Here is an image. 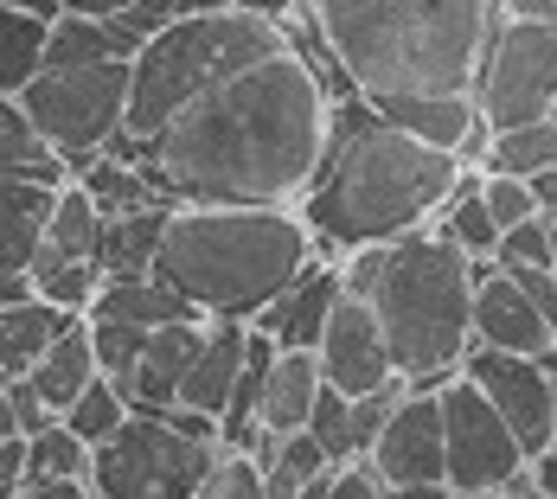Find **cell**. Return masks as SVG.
Wrapping results in <instances>:
<instances>
[{"label":"cell","instance_id":"4316f807","mask_svg":"<svg viewBox=\"0 0 557 499\" xmlns=\"http://www.w3.org/2000/svg\"><path fill=\"white\" fill-rule=\"evenodd\" d=\"M443 237H455L468 257H494L500 250V219L481 199V166H461L455 192L443 199Z\"/></svg>","mask_w":557,"mask_h":499},{"label":"cell","instance_id":"44dd1931","mask_svg":"<svg viewBox=\"0 0 557 499\" xmlns=\"http://www.w3.org/2000/svg\"><path fill=\"white\" fill-rule=\"evenodd\" d=\"M64 321H71V308H58L46 295L7 301L0 308V378H26L39 365V352L64 333Z\"/></svg>","mask_w":557,"mask_h":499},{"label":"cell","instance_id":"83f0119b","mask_svg":"<svg viewBox=\"0 0 557 499\" xmlns=\"http://www.w3.org/2000/svg\"><path fill=\"white\" fill-rule=\"evenodd\" d=\"M39 237L52 244L58 257H97V250H103V212H97V199H90L77 179H64Z\"/></svg>","mask_w":557,"mask_h":499},{"label":"cell","instance_id":"6da1fadb","mask_svg":"<svg viewBox=\"0 0 557 499\" xmlns=\"http://www.w3.org/2000/svg\"><path fill=\"white\" fill-rule=\"evenodd\" d=\"M327 122V84L282 46L148 135L141 166L173 205H295L321 166Z\"/></svg>","mask_w":557,"mask_h":499},{"label":"cell","instance_id":"4fadbf2b","mask_svg":"<svg viewBox=\"0 0 557 499\" xmlns=\"http://www.w3.org/2000/svg\"><path fill=\"white\" fill-rule=\"evenodd\" d=\"M314 352H321L327 385H339L346 397L379 390L385 378H397V359H391V339L379 327V314H372V301L366 295H346V288H339L334 314H327V333H321Z\"/></svg>","mask_w":557,"mask_h":499},{"label":"cell","instance_id":"603a6c76","mask_svg":"<svg viewBox=\"0 0 557 499\" xmlns=\"http://www.w3.org/2000/svg\"><path fill=\"white\" fill-rule=\"evenodd\" d=\"M46 179V186H64L71 166L52 141L33 128V115L20 110V97H0V179Z\"/></svg>","mask_w":557,"mask_h":499},{"label":"cell","instance_id":"484cf974","mask_svg":"<svg viewBox=\"0 0 557 499\" xmlns=\"http://www.w3.org/2000/svg\"><path fill=\"white\" fill-rule=\"evenodd\" d=\"M90 454L97 448L84 442L64 416H52L39 436H26V481H20V494H33L39 481H84L90 487Z\"/></svg>","mask_w":557,"mask_h":499},{"label":"cell","instance_id":"5b68a950","mask_svg":"<svg viewBox=\"0 0 557 499\" xmlns=\"http://www.w3.org/2000/svg\"><path fill=\"white\" fill-rule=\"evenodd\" d=\"M372 314L391 339V359L410 385H448L461 352L474 346V270L468 250L443 230H404L385 244V270L372 282Z\"/></svg>","mask_w":557,"mask_h":499},{"label":"cell","instance_id":"277c9868","mask_svg":"<svg viewBox=\"0 0 557 499\" xmlns=\"http://www.w3.org/2000/svg\"><path fill=\"white\" fill-rule=\"evenodd\" d=\"M314 257V230L295 205H173L154 276L199 314L250 321Z\"/></svg>","mask_w":557,"mask_h":499},{"label":"cell","instance_id":"7a4b0ae2","mask_svg":"<svg viewBox=\"0 0 557 499\" xmlns=\"http://www.w3.org/2000/svg\"><path fill=\"white\" fill-rule=\"evenodd\" d=\"M461 154L430 148L417 135H404L397 122L372 110V97H339L327 122V148L308 179V192L295 199V212L314 230V250L339 257L352 244H385L443 212V199L461 179Z\"/></svg>","mask_w":557,"mask_h":499},{"label":"cell","instance_id":"30bf717a","mask_svg":"<svg viewBox=\"0 0 557 499\" xmlns=\"http://www.w3.org/2000/svg\"><path fill=\"white\" fill-rule=\"evenodd\" d=\"M443 448H448V494H500L506 481L525 467V442L512 436L494 397L468 372L448 378L443 390Z\"/></svg>","mask_w":557,"mask_h":499},{"label":"cell","instance_id":"8d00e7d4","mask_svg":"<svg viewBox=\"0 0 557 499\" xmlns=\"http://www.w3.org/2000/svg\"><path fill=\"white\" fill-rule=\"evenodd\" d=\"M500 270H506V263H500ZM506 276L519 282V288H525V295L539 301V314H545V321L557 327V270H539V263H512Z\"/></svg>","mask_w":557,"mask_h":499},{"label":"cell","instance_id":"4dcf8cb0","mask_svg":"<svg viewBox=\"0 0 557 499\" xmlns=\"http://www.w3.org/2000/svg\"><path fill=\"white\" fill-rule=\"evenodd\" d=\"M84 58H122L110 20L97 13H58L46 33V64H84Z\"/></svg>","mask_w":557,"mask_h":499},{"label":"cell","instance_id":"f1b7e54d","mask_svg":"<svg viewBox=\"0 0 557 499\" xmlns=\"http://www.w3.org/2000/svg\"><path fill=\"white\" fill-rule=\"evenodd\" d=\"M487 173H539V166H557V115H539V122H512V128H494L487 135V154H481Z\"/></svg>","mask_w":557,"mask_h":499},{"label":"cell","instance_id":"ffe728a7","mask_svg":"<svg viewBox=\"0 0 557 499\" xmlns=\"http://www.w3.org/2000/svg\"><path fill=\"white\" fill-rule=\"evenodd\" d=\"M26 378H33V390H39V397H46V410H52V416H64V410H71V397L97 378L90 314H71V321H64V333H58L52 346L39 352V365H33Z\"/></svg>","mask_w":557,"mask_h":499},{"label":"cell","instance_id":"ac0fdd59","mask_svg":"<svg viewBox=\"0 0 557 499\" xmlns=\"http://www.w3.org/2000/svg\"><path fill=\"white\" fill-rule=\"evenodd\" d=\"M321 385H327V372H321V352H314V346H276L270 378H263V410H257V423H263L270 436L308 429V410H314Z\"/></svg>","mask_w":557,"mask_h":499},{"label":"cell","instance_id":"52a82bcc","mask_svg":"<svg viewBox=\"0 0 557 499\" xmlns=\"http://www.w3.org/2000/svg\"><path fill=\"white\" fill-rule=\"evenodd\" d=\"M20 110L52 141L64 166L90 161L110 148V135L128 122V58H84V64H46L26 90Z\"/></svg>","mask_w":557,"mask_h":499},{"label":"cell","instance_id":"2e32d148","mask_svg":"<svg viewBox=\"0 0 557 499\" xmlns=\"http://www.w3.org/2000/svg\"><path fill=\"white\" fill-rule=\"evenodd\" d=\"M206 321H212V314H186V321H161V327H148L141 365H135V378H128V403H135V410H168L173 397H180L186 365L199 359Z\"/></svg>","mask_w":557,"mask_h":499},{"label":"cell","instance_id":"ba28073f","mask_svg":"<svg viewBox=\"0 0 557 499\" xmlns=\"http://www.w3.org/2000/svg\"><path fill=\"white\" fill-rule=\"evenodd\" d=\"M224 442L180 436L161 410H128V423L90 454V494L103 499H199Z\"/></svg>","mask_w":557,"mask_h":499},{"label":"cell","instance_id":"74e56055","mask_svg":"<svg viewBox=\"0 0 557 499\" xmlns=\"http://www.w3.org/2000/svg\"><path fill=\"white\" fill-rule=\"evenodd\" d=\"M20 481H26V436H7L0 442V499L20 494Z\"/></svg>","mask_w":557,"mask_h":499},{"label":"cell","instance_id":"3957f363","mask_svg":"<svg viewBox=\"0 0 557 499\" xmlns=\"http://www.w3.org/2000/svg\"><path fill=\"white\" fill-rule=\"evenodd\" d=\"M359 97L474 90L494 0H308Z\"/></svg>","mask_w":557,"mask_h":499},{"label":"cell","instance_id":"7bdbcfd3","mask_svg":"<svg viewBox=\"0 0 557 499\" xmlns=\"http://www.w3.org/2000/svg\"><path fill=\"white\" fill-rule=\"evenodd\" d=\"M7 436H20V423H13V397H7V378H0V442Z\"/></svg>","mask_w":557,"mask_h":499},{"label":"cell","instance_id":"ab89813d","mask_svg":"<svg viewBox=\"0 0 557 499\" xmlns=\"http://www.w3.org/2000/svg\"><path fill=\"white\" fill-rule=\"evenodd\" d=\"M532 199H539L545 219H557V166H539V173H532Z\"/></svg>","mask_w":557,"mask_h":499},{"label":"cell","instance_id":"5bb4252c","mask_svg":"<svg viewBox=\"0 0 557 499\" xmlns=\"http://www.w3.org/2000/svg\"><path fill=\"white\" fill-rule=\"evenodd\" d=\"M468 270H474V339L481 346H506V352H545L552 346L557 327L500 270V257H468Z\"/></svg>","mask_w":557,"mask_h":499},{"label":"cell","instance_id":"9c48e42d","mask_svg":"<svg viewBox=\"0 0 557 499\" xmlns=\"http://www.w3.org/2000/svg\"><path fill=\"white\" fill-rule=\"evenodd\" d=\"M557 103V20H525L506 13L487 33L481 77H474V110L487 128L539 122Z\"/></svg>","mask_w":557,"mask_h":499},{"label":"cell","instance_id":"8fae6325","mask_svg":"<svg viewBox=\"0 0 557 499\" xmlns=\"http://www.w3.org/2000/svg\"><path fill=\"white\" fill-rule=\"evenodd\" d=\"M443 390V385H436ZM430 385H410L391 403L379 442L366 448L379 461L391 494H448V448H443V397Z\"/></svg>","mask_w":557,"mask_h":499},{"label":"cell","instance_id":"836d02e7","mask_svg":"<svg viewBox=\"0 0 557 499\" xmlns=\"http://www.w3.org/2000/svg\"><path fill=\"white\" fill-rule=\"evenodd\" d=\"M199 499H270L263 494V461L250 448H219L212 474L199 481Z\"/></svg>","mask_w":557,"mask_h":499},{"label":"cell","instance_id":"60d3db41","mask_svg":"<svg viewBox=\"0 0 557 499\" xmlns=\"http://www.w3.org/2000/svg\"><path fill=\"white\" fill-rule=\"evenodd\" d=\"M237 7H250V13H263V20H288V13H295V7H308V0H237Z\"/></svg>","mask_w":557,"mask_h":499},{"label":"cell","instance_id":"b9f144b4","mask_svg":"<svg viewBox=\"0 0 557 499\" xmlns=\"http://www.w3.org/2000/svg\"><path fill=\"white\" fill-rule=\"evenodd\" d=\"M500 13H525V20H557V0H500Z\"/></svg>","mask_w":557,"mask_h":499},{"label":"cell","instance_id":"1f68e13d","mask_svg":"<svg viewBox=\"0 0 557 499\" xmlns=\"http://www.w3.org/2000/svg\"><path fill=\"white\" fill-rule=\"evenodd\" d=\"M90 346H97V372L122 385L128 397V378H135V365H141V346H148V327H135V321H115V314H90Z\"/></svg>","mask_w":557,"mask_h":499},{"label":"cell","instance_id":"f546056e","mask_svg":"<svg viewBox=\"0 0 557 499\" xmlns=\"http://www.w3.org/2000/svg\"><path fill=\"white\" fill-rule=\"evenodd\" d=\"M128 410H135V403L122 397V385H115V378H103V372H97L90 385H84V390H77V397H71V410H64V423H71V429H77L84 442L97 448V442H110L115 429L128 423Z\"/></svg>","mask_w":557,"mask_h":499},{"label":"cell","instance_id":"7402d4cb","mask_svg":"<svg viewBox=\"0 0 557 499\" xmlns=\"http://www.w3.org/2000/svg\"><path fill=\"white\" fill-rule=\"evenodd\" d=\"M168 212L173 199H154L141 212H122V219H103V276H154V257H161V237H168Z\"/></svg>","mask_w":557,"mask_h":499},{"label":"cell","instance_id":"7c38bea8","mask_svg":"<svg viewBox=\"0 0 557 499\" xmlns=\"http://www.w3.org/2000/svg\"><path fill=\"white\" fill-rule=\"evenodd\" d=\"M461 372L494 397V410L512 423V436L525 442V454L557 442V385H552V372L539 365V352H506V346H481L474 339L461 352Z\"/></svg>","mask_w":557,"mask_h":499},{"label":"cell","instance_id":"f35d334b","mask_svg":"<svg viewBox=\"0 0 557 499\" xmlns=\"http://www.w3.org/2000/svg\"><path fill=\"white\" fill-rule=\"evenodd\" d=\"M525 467H532V487L539 494H557V442H545L539 454H525Z\"/></svg>","mask_w":557,"mask_h":499},{"label":"cell","instance_id":"d4e9b609","mask_svg":"<svg viewBox=\"0 0 557 499\" xmlns=\"http://www.w3.org/2000/svg\"><path fill=\"white\" fill-rule=\"evenodd\" d=\"M90 199H97V212L103 219H122V212H141V205H154V199H168L154 179H148V166L135 161H115V154H90V161L71 173Z\"/></svg>","mask_w":557,"mask_h":499},{"label":"cell","instance_id":"e0dca14e","mask_svg":"<svg viewBox=\"0 0 557 499\" xmlns=\"http://www.w3.org/2000/svg\"><path fill=\"white\" fill-rule=\"evenodd\" d=\"M244 352H250V321H224V314H212V321H206V339H199V359L186 365L173 403H193V410L224 416V397H231L237 372H244Z\"/></svg>","mask_w":557,"mask_h":499},{"label":"cell","instance_id":"cb8c5ba5","mask_svg":"<svg viewBox=\"0 0 557 499\" xmlns=\"http://www.w3.org/2000/svg\"><path fill=\"white\" fill-rule=\"evenodd\" d=\"M46 33H52L46 13H33L20 0H0V97H20L46 71Z\"/></svg>","mask_w":557,"mask_h":499},{"label":"cell","instance_id":"d6a6232c","mask_svg":"<svg viewBox=\"0 0 557 499\" xmlns=\"http://www.w3.org/2000/svg\"><path fill=\"white\" fill-rule=\"evenodd\" d=\"M33 288H39L46 301H58V308H71V314H90V301H97V288H103V263H97V257H64L46 276H33Z\"/></svg>","mask_w":557,"mask_h":499},{"label":"cell","instance_id":"d590c367","mask_svg":"<svg viewBox=\"0 0 557 499\" xmlns=\"http://www.w3.org/2000/svg\"><path fill=\"white\" fill-rule=\"evenodd\" d=\"M7 397H13V423H20V436H39V429L52 423V410H46V397L33 390V378H7Z\"/></svg>","mask_w":557,"mask_h":499},{"label":"cell","instance_id":"8992f818","mask_svg":"<svg viewBox=\"0 0 557 499\" xmlns=\"http://www.w3.org/2000/svg\"><path fill=\"white\" fill-rule=\"evenodd\" d=\"M276 20L250 13V7H199V13H173L168 26L128 58V122L141 141L161 135L186 103H199L206 90H219L224 77H237L244 64L282 52Z\"/></svg>","mask_w":557,"mask_h":499},{"label":"cell","instance_id":"9a60e30c","mask_svg":"<svg viewBox=\"0 0 557 499\" xmlns=\"http://www.w3.org/2000/svg\"><path fill=\"white\" fill-rule=\"evenodd\" d=\"M339 263L327 257H314L301 276L288 282L282 295H270L257 314H250V327L257 333H270L276 346H321V333H327V314H334V301H339Z\"/></svg>","mask_w":557,"mask_h":499},{"label":"cell","instance_id":"d6986e66","mask_svg":"<svg viewBox=\"0 0 557 499\" xmlns=\"http://www.w3.org/2000/svg\"><path fill=\"white\" fill-rule=\"evenodd\" d=\"M250 454L263 461V494L270 499H321V481L334 467V454L321 448L314 429H288V436L263 429V442L250 448Z\"/></svg>","mask_w":557,"mask_h":499},{"label":"cell","instance_id":"e575fe53","mask_svg":"<svg viewBox=\"0 0 557 499\" xmlns=\"http://www.w3.org/2000/svg\"><path fill=\"white\" fill-rule=\"evenodd\" d=\"M39 219H20V212H0V276L26 270L33 263V244H39Z\"/></svg>","mask_w":557,"mask_h":499},{"label":"cell","instance_id":"ee69618b","mask_svg":"<svg viewBox=\"0 0 557 499\" xmlns=\"http://www.w3.org/2000/svg\"><path fill=\"white\" fill-rule=\"evenodd\" d=\"M552 115H557V103H552Z\"/></svg>","mask_w":557,"mask_h":499}]
</instances>
